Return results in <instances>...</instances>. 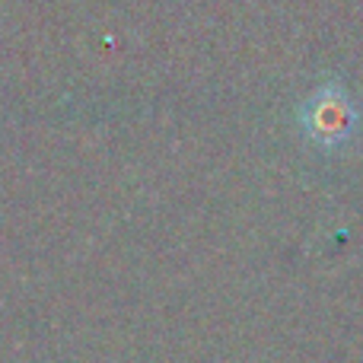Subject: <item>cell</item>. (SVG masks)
<instances>
[{
    "label": "cell",
    "mask_w": 363,
    "mask_h": 363,
    "mask_svg": "<svg viewBox=\"0 0 363 363\" xmlns=\"http://www.w3.org/2000/svg\"><path fill=\"white\" fill-rule=\"evenodd\" d=\"M303 121H306V131L319 144H338L354 128V108L338 86H328L315 96L313 106H306Z\"/></svg>",
    "instance_id": "6da1fadb"
}]
</instances>
